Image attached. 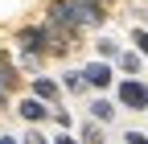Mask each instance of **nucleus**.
Masks as SVG:
<instances>
[{
  "label": "nucleus",
  "mask_w": 148,
  "mask_h": 144,
  "mask_svg": "<svg viewBox=\"0 0 148 144\" xmlns=\"http://www.w3.org/2000/svg\"><path fill=\"white\" fill-rule=\"evenodd\" d=\"M119 144H148V132H140V128H127V132L119 136Z\"/></svg>",
  "instance_id": "14"
},
{
  "label": "nucleus",
  "mask_w": 148,
  "mask_h": 144,
  "mask_svg": "<svg viewBox=\"0 0 148 144\" xmlns=\"http://www.w3.org/2000/svg\"><path fill=\"white\" fill-rule=\"evenodd\" d=\"M21 144H53V140L45 136V128H29V123H25V132H21Z\"/></svg>",
  "instance_id": "13"
},
{
  "label": "nucleus",
  "mask_w": 148,
  "mask_h": 144,
  "mask_svg": "<svg viewBox=\"0 0 148 144\" xmlns=\"http://www.w3.org/2000/svg\"><path fill=\"white\" fill-rule=\"evenodd\" d=\"M70 12H74V25H78L82 33H99L111 21L107 0H70Z\"/></svg>",
  "instance_id": "2"
},
{
  "label": "nucleus",
  "mask_w": 148,
  "mask_h": 144,
  "mask_svg": "<svg viewBox=\"0 0 148 144\" xmlns=\"http://www.w3.org/2000/svg\"><path fill=\"white\" fill-rule=\"evenodd\" d=\"M144 62H148L144 53H136L132 45H123L119 58H115V74H123V78H140V74H144Z\"/></svg>",
  "instance_id": "8"
},
{
  "label": "nucleus",
  "mask_w": 148,
  "mask_h": 144,
  "mask_svg": "<svg viewBox=\"0 0 148 144\" xmlns=\"http://www.w3.org/2000/svg\"><path fill=\"white\" fill-rule=\"evenodd\" d=\"M25 91H29V95H37L41 103H49V107H53V103H66L58 74H45V70H41V74H33V78H25Z\"/></svg>",
  "instance_id": "5"
},
{
  "label": "nucleus",
  "mask_w": 148,
  "mask_h": 144,
  "mask_svg": "<svg viewBox=\"0 0 148 144\" xmlns=\"http://www.w3.org/2000/svg\"><path fill=\"white\" fill-rule=\"evenodd\" d=\"M86 115L99 119L103 128H111V123H115V115H119V103L111 99V95H90V99H86Z\"/></svg>",
  "instance_id": "7"
},
{
  "label": "nucleus",
  "mask_w": 148,
  "mask_h": 144,
  "mask_svg": "<svg viewBox=\"0 0 148 144\" xmlns=\"http://www.w3.org/2000/svg\"><path fill=\"white\" fill-rule=\"evenodd\" d=\"M12 111H16L21 123H29V128H45V123H49V103H41V99L29 95V91L12 99Z\"/></svg>",
  "instance_id": "4"
},
{
  "label": "nucleus",
  "mask_w": 148,
  "mask_h": 144,
  "mask_svg": "<svg viewBox=\"0 0 148 144\" xmlns=\"http://www.w3.org/2000/svg\"><path fill=\"white\" fill-rule=\"evenodd\" d=\"M12 99H16V91H12V86L4 82V74H0V111H4V107H8Z\"/></svg>",
  "instance_id": "16"
},
{
  "label": "nucleus",
  "mask_w": 148,
  "mask_h": 144,
  "mask_svg": "<svg viewBox=\"0 0 148 144\" xmlns=\"http://www.w3.org/2000/svg\"><path fill=\"white\" fill-rule=\"evenodd\" d=\"M74 132H78V140H82V144H107V128H103L99 119H90V115H82Z\"/></svg>",
  "instance_id": "9"
},
{
  "label": "nucleus",
  "mask_w": 148,
  "mask_h": 144,
  "mask_svg": "<svg viewBox=\"0 0 148 144\" xmlns=\"http://www.w3.org/2000/svg\"><path fill=\"white\" fill-rule=\"evenodd\" d=\"M107 4H115V0H107Z\"/></svg>",
  "instance_id": "18"
},
{
  "label": "nucleus",
  "mask_w": 148,
  "mask_h": 144,
  "mask_svg": "<svg viewBox=\"0 0 148 144\" xmlns=\"http://www.w3.org/2000/svg\"><path fill=\"white\" fill-rule=\"evenodd\" d=\"M82 78L90 86V95H111V86H115V62H103V58H90L82 62Z\"/></svg>",
  "instance_id": "3"
},
{
  "label": "nucleus",
  "mask_w": 148,
  "mask_h": 144,
  "mask_svg": "<svg viewBox=\"0 0 148 144\" xmlns=\"http://www.w3.org/2000/svg\"><path fill=\"white\" fill-rule=\"evenodd\" d=\"M0 144H21V136H12V132H0Z\"/></svg>",
  "instance_id": "17"
},
{
  "label": "nucleus",
  "mask_w": 148,
  "mask_h": 144,
  "mask_svg": "<svg viewBox=\"0 0 148 144\" xmlns=\"http://www.w3.org/2000/svg\"><path fill=\"white\" fill-rule=\"evenodd\" d=\"M49 140H53V144H82V140H78V132H66V128H58Z\"/></svg>",
  "instance_id": "15"
},
{
  "label": "nucleus",
  "mask_w": 148,
  "mask_h": 144,
  "mask_svg": "<svg viewBox=\"0 0 148 144\" xmlns=\"http://www.w3.org/2000/svg\"><path fill=\"white\" fill-rule=\"evenodd\" d=\"M119 49H123V45H119L115 37H99V41H95V58H103V62H115V58H119Z\"/></svg>",
  "instance_id": "11"
},
{
  "label": "nucleus",
  "mask_w": 148,
  "mask_h": 144,
  "mask_svg": "<svg viewBox=\"0 0 148 144\" xmlns=\"http://www.w3.org/2000/svg\"><path fill=\"white\" fill-rule=\"evenodd\" d=\"M58 82H62V95H66V99H90V86H86V78H82V66L58 70Z\"/></svg>",
  "instance_id": "6"
},
{
  "label": "nucleus",
  "mask_w": 148,
  "mask_h": 144,
  "mask_svg": "<svg viewBox=\"0 0 148 144\" xmlns=\"http://www.w3.org/2000/svg\"><path fill=\"white\" fill-rule=\"evenodd\" d=\"M127 41H132V49H136V53H144V58H148V29H144V25H132Z\"/></svg>",
  "instance_id": "12"
},
{
  "label": "nucleus",
  "mask_w": 148,
  "mask_h": 144,
  "mask_svg": "<svg viewBox=\"0 0 148 144\" xmlns=\"http://www.w3.org/2000/svg\"><path fill=\"white\" fill-rule=\"evenodd\" d=\"M111 99L119 103V111H136V115H148V78H115L111 86Z\"/></svg>",
  "instance_id": "1"
},
{
  "label": "nucleus",
  "mask_w": 148,
  "mask_h": 144,
  "mask_svg": "<svg viewBox=\"0 0 148 144\" xmlns=\"http://www.w3.org/2000/svg\"><path fill=\"white\" fill-rule=\"evenodd\" d=\"M49 123H53V128H66V132H74V111H70L66 103H53V107H49Z\"/></svg>",
  "instance_id": "10"
}]
</instances>
